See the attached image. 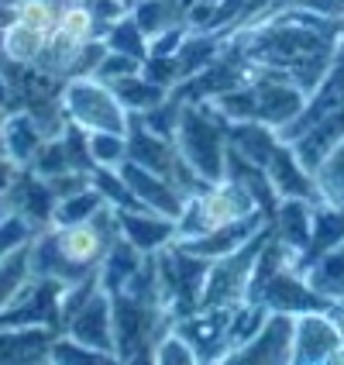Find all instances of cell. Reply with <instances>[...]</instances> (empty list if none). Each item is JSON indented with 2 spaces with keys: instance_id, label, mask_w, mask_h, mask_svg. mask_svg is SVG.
Listing matches in <instances>:
<instances>
[{
  "instance_id": "ab89813d",
  "label": "cell",
  "mask_w": 344,
  "mask_h": 365,
  "mask_svg": "<svg viewBox=\"0 0 344 365\" xmlns=\"http://www.w3.org/2000/svg\"><path fill=\"white\" fill-rule=\"evenodd\" d=\"M142 59H135V56H124V52H114V48H107V56L100 59L97 66V73L93 76H100L103 83H114V80H124V76H131V73H142Z\"/></svg>"
},
{
  "instance_id": "60d3db41",
  "label": "cell",
  "mask_w": 344,
  "mask_h": 365,
  "mask_svg": "<svg viewBox=\"0 0 344 365\" xmlns=\"http://www.w3.org/2000/svg\"><path fill=\"white\" fill-rule=\"evenodd\" d=\"M189 31H193V28H189L186 21H176L172 28H165L162 35H155V38L148 41V56H176Z\"/></svg>"
},
{
  "instance_id": "4fadbf2b",
  "label": "cell",
  "mask_w": 344,
  "mask_h": 365,
  "mask_svg": "<svg viewBox=\"0 0 344 365\" xmlns=\"http://www.w3.org/2000/svg\"><path fill=\"white\" fill-rule=\"evenodd\" d=\"M66 334H73V338H80L83 345L97 348L103 355H110L114 362H118V338H114V300H110V293L107 289H97L86 304L66 321L62 327Z\"/></svg>"
},
{
  "instance_id": "c3c4849f",
  "label": "cell",
  "mask_w": 344,
  "mask_h": 365,
  "mask_svg": "<svg viewBox=\"0 0 344 365\" xmlns=\"http://www.w3.org/2000/svg\"><path fill=\"white\" fill-rule=\"evenodd\" d=\"M286 4H293V0H286ZM286 4H283V7H286Z\"/></svg>"
},
{
  "instance_id": "f6af8a7d",
  "label": "cell",
  "mask_w": 344,
  "mask_h": 365,
  "mask_svg": "<svg viewBox=\"0 0 344 365\" xmlns=\"http://www.w3.org/2000/svg\"><path fill=\"white\" fill-rule=\"evenodd\" d=\"M18 4H21V0H0V7H7V11H14Z\"/></svg>"
},
{
  "instance_id": "d6986e66",
  "label": "cell",
  "mask_w": 344,
  "mask_h": 365,
  "mask_svg": "<svg viewBox=\"0 0 344 365\" xmlns=\"http://www.w3.org/2000/svg\"><path fill=\"white\" fill-rule=\"evenodd\" d=\"M341 138H344V103L341 107H334V110H327L320 121H313L306 131H300L289 145L296 148L300 163L313 173V169L334 152V145L341 142Z\"/></svg>"
},
{
  "instance_id": "836d02e7",
  "label": "cell",
  "mask_w": 344,
  "mask_h": 365,
  "mask_svg": "<svg viewBox=\"0 0 344 365\" xmlns=\"http://www.w3.org/2000/svg\"><path fill=\"white\" fill-rule=\"evenodd\" d=\"M35 235H38V227L28 221L24 214H18V210L7 203V197H0V259L11 255L21 245H28Z\"/></svg>"
},
{
  "instance_id": "4316f807",
  "label": "cell",
  "mask_w": 344,
  "mask_h": 365,
  "mask_svg": "<svg viewBox=\"0 0 344 365\" xmlns=\"http://www.w3.org/2000/svg\"><path fill=\"white\" fill-rule=\"evenodd\" d=\"M145 255L142 248H135V245L127 242V238H118V242L110 245V252H107V259L100 265V286L107 293H121L124 286L131 283V276L138 272L145 265Z\"/></svg>"
},
{
  "instance_id": "4dcf8cb0",
  "label": "cell",
  "mask_w": 344,
  "mask_h": 365,
  "mask_svg": "<svg viewBox=\"0 0 344 365\" xmlns=\"http://www.w3.org/2000/svg\"><path fill=\"white\" fill-rule=\"evenodd\" d=\"M31 279V242L0 259V310L18 297V289Z\"/></svg>"
},
{
  "instance_id": "ac0fdd59",
  "label": "cell",
  "mask_w": 344,
  "mask_h": 365,
  "mask_svg": "<svg viewBox=\"0 0 344 365\" xmlns=\"http://www.w3.org/2000/svg\"><path fill=\"white\" fill-rule=\"evenodd\" d=\"M118 224H121V235L135 248H142L145 255H155L162 252L165 245L176 242V217H165L159 210H118Z\"/></svg>"
},
{
  "instance_id": "83f0119b",
  "label": "cell",
  "mask_w": 344,
  "mask_h": 365,
  "mask_svg": "<svg viewBox=\"0 0 344 365\" xmlns=\"http://www.w3.org/2000/svg\"><path fill=\"white\" fill-rule=\"evenodd\" d=\"M110 86H114L118 101H121L131 114H145V110L159 107V103L172 93L169 86L155 83L152 76H145V73H131V76H124V80H114Z\"/></svg>"
},
{
  "instance_id": "603a6c76",
  "label": "cell",
  "mask_w": 344,
  "mask_h": 365,
  "mask_svg": "<svg viewBox=\"0 0 344 365\" xmlns=\"http://www.w3.org/2000/svg\"><path fill=\"white\" fill-rule=\"evenodd\" d=\"M279 142H283V135L262 121H231L227 124V145L259 165H269V159H272V152L279 148Z\"/></svg>"
},
{
  "instance_id": "277c9868",
  "label": "cell",
  "mask_w": 344,
  "mask_h": 365,
  "mask_svg": "<svg viewBox=\"0 0 344 365\" xmlns=\"http://www.w3.org/2000/svg\"><path fill=\"white\" fill-rule=\"evenodd\" d=\"M176 145L189 165L200 173L207 182L224 180V163H227V118L210 101L182 103L179 124H176Z\"/></svg>"
},
{
  "instance_id": "44dd1931",
  "label": "cell",
  "mask_w": 344,
  "mask_h": 365,
  "mask_svg": "<svg viewBox=\"0 0 344 365\" xmlns=\"http://www.w3.org/2000/svg\"><path fill=\"white\" fill-rule=\"evenodd\" d=\"M0 131H4V152H7V159L18 165H31L35 163V155H38V148L45 145V131L38 128V121L18 107V110H7L4 114V121H0Z\"/></svg>"
},
{
  "instance_id": "ffe728a7",
  "label": "cell",
  "mask_w": 344,
  "mask_h": 365,
  "mask_svg": "<svg viewBox=\"0 0 344 365\" xmlns=\"http://www.w3.org/2000/svg\"><path fill=\"white\" fill-rule=\"evenodd\" d=\"M56 327H0V362H48V348L56 341Z\"/></svg>"
},
{
  "instance_id": "ba28073f",
  "label": "cell",
  "mask_w": 344,
  "mask_h": 365,
  "mask_svg": "<svg viewBox=\"0 0 344 365\" xmlns=\"http://www.w3.org/2000/svg\"><path fill=\"white\" fill-rule=\"evenodd\" d=\"M269 231H272V224H265L262 231H259L248 245H241L238 252H231V255H224V259H214V262H210V269H207V283H203L200 307H234L238 300H244L248 279H251V269H255V259H259V252H262Z\"/></svg>"
},
{
  "instance_id": "7bdbcfd3",
  "label": "cell",
  "mask_w": 344,
  "mask_h": 365,
  "mask_svg": "<svg viewBox=\"0 0 344 365\" xmlns=\"http://www.w3.org/2000/svg\"><path fill=\"white\" fill-rule=\"evenodd\" d=\"M18 173H21V165L18 163H11L7 155H0V197L11 190V182L18 180Z\"/></svg>"
},
{
  "instance_id": "7c38bea8",
  "label": "cell",
  "mask_w": 344,
  "mask_h": 365,
  "mask_svg": "<svg viewBox=\"0 0 344 365\" xmlns=\"http://www.w3.org/2000/svg\"><path fill=\"white\" fill-rule=\"evenodd\" d=\"M293 334H296V314H279L269 310L265 324L255 331L251 341L234 348L227 362H272V365H293Z\"/></svg>"
},
{
  "instance_id": "9c48e42d",
  "label": "cell",
  "mask_w": 344,
  "mask_h": 365,
  "mask_svg": "<svg viewBox=\"0 0 344 365\" xmlns=\"http://www.w3.org/2000/svg\"><path fill=\"white\" fill-rule=\"evenodd\" d=\"M248 90H251L255 121L269 124L276 131H286L306 110V101H310V93L300 90L289 76L272 73V69H259V66H255V76L248 80Z\"/></svg>"
},
{
  "instance_id": "d6a6232c",
  "label": "cell",
  "mask_w": 344,
  "mask_h": 365,
  "mask_svg": "<svg viewBox=\"0 0 344 365\" xmlns=\"http://www.w3.org/2000/svg\"><path fill=\"white\" fill-rule=\"evenodd\" d=\"M103 41H107V48H114V52L135 56V59H142V62L148 59V35L138 28V21L131 18V11H127V14H121L114 24H107Z\"/></svg>"
},
{
  "instance_id": "9a60e30c",
  "label": "cell",
  "mask_w": 344,
  "mask_h": 365,
  "mask_svg": "<svg viewBox=\"0 0 344 365\" xmlns=\"http://www.w3.org/2000/svg\"><path fill=\"white\" fill-rule=\"evenodd\" d=\"M118 169H121V176L127 180V186L135 190V197H138L148 210H159L165 217H176V221H179V214L186 210V203H189V193H182L176 182H169L165 176L138 165L135 159H124Z\"/></svg>"
},
{
  "instance_id": "7402d4cb",
  "label": "cell",
  "mask_w": 344,
  "mask_h": 365,
  "mask_svg": "<svg viewBox=\"0 0 344 365\" xmlns=\"http://www.w3.org/2000/svg\"><path fill=\"white\" fill-rule=\"evenodd\" d=\"M45 45H48V35L35 24L21 21L18 14L0 28V56L18 66H38L45 56Z\"/></svg>"
},
{
  "instance_id": "8fae6325",
  "label": "cell",
  "mask_w": 344,
  "mask_h": 365,
  "mask_svg": "<svg viewBox=\"0 0 344 365\" xmlns=\"http://www.w3.org/2000/svg\"><path fill=\"white\" fill-rule=\"evenodd\" d=\"M344 348V338L330 310H303L296 314V334H293V365L334 362Z\"/></svg>"
},
{
  "instance_id": "52a82bcc",
  "label": "cell",
  "mask_w": 344,
  "mask_h": 365,
  "mask_svg": "<svg viewBox=\"0 0 344 365\" xmlns=\"http://www.w3.org/2000/svg\"><path fill=\"white\" fill-rule=\"evenodd\" d=\"M127 159H135L138 165L165 176L169 182H176L182 193H189V197L200 193L203 186H207V180L182 155L176 138H165V135L148 131L138 114H131V124H127Z\"/></svg>"
},
{
  "instance_id": "7dc6e473",
  "label": "cell",
  "mask_w": 344,
  "mask_h": 365,
  "mask_svg": "<svg viewBox=\"0 0 344 365\" xmlns=\"http://www.w3.org/2000/svg\"><path fill=\"white\" fill-rule=\"evenodd\" d=\"M4 114H7V110H0V121H4Z\"/></svg>"
},
{
  "instance_id": "d4e9b609",
  "label": "cell",
  "mask_w": 344,
  "mask_h": 365,
  "mask_svg": "<svg viewBox=\"0 0 344 365\" xmlns=\"http://www.w3.org/2000/svg\"><path fill=\"white\" fill-rule=\"evenodd\" d=\"M306 283L313 286L320 297H327L330 304L344 300V238L338 245H330L327 252H320L317 259H310L303 265Z\"/></svg>"
},
{
  "instance_id": "30bf717a",
  "label": "cell",
  "mask_w": 344,
  "mask_h": 365,
  "mask_svg": "<svg viewBox=\"0 0 344 365\" xmlns=\"http://www.w3.org/2000/svg\"><path fill=\"white\" fill-rule=\"evenodd\" d=\"M231 310L234 307H200L176 317V331L193 345L200 362H227L231 355Z\"/></svg>"
},
{
  "instance_id": "ee69618b",
  "label": "cell",
  "mask_w": 344,
  "mask_h": 365,
  "mask_svg": "<svg viewBox=\"0 0 344 365\" xmlns=\"http://www.w3.org/2000/svg\"><path fill=\"white\" fill-rule=\"evenodd\" d=\"M18 103H14V90H11V83H7V73H4V66H0V110H14Z\"/></svg>"
},
{
  "instance_id": "8992f818",
  "label": "cell",
  "mask_w": 344,
  "mask_h": 365,
  "mask_svg": "<svg viewBox=\"0 0 344 365\" xmlns=\"http://www.w3.org/2000/svg\"><path fill=\"white\" fill-rule=\"evenodd\" d=\"M62 107L66 118L80 124L83 131H121L127 135L131 110L118 101L114 86L100 76H73L62 86Z\"/></svg>"
},
{
  "instance_id": "3957f363",
  "label": "cell",
  "mask_w": 344,
  "mask_h": 365,
  "mask_svg": "<svg viewBox=\"0 0 344 365\" xmlns=\"http://www.w3.org/2000/svg\"><path fill=\"white\" fill-rule=\"evenodd\" d=\"M114 300V338H118V362H152V348L159 345L176 314L155 293H110Z\"/></svg>"
},
{
  "instance_id": "f35d334b",
  "label": "cell",
  "mask_w": 344,
  "mask_h": 365,
  "mask_svg": "<svg viewBox=\"0 0 344 365\" xmlns=\"http://www.w3.org/2000/svg\"><path fill=\"white\" fill-rule=\"evenodd\" d=\"M152 362H159V365H193V362H200V359H197L193 345L182 338L179 331L169 327L162 338H159V345L152 348Z\"/></svg>"
},
{
  "instance_id": "e0dca14e",
  "label": "cell",
  "mask_w": 344,
  "mask_h": 365,
  "mask_svg": "<svg viewBox=\"0 0 344 365\" xmlns=\"http://www.w3.org/2000/svg\"><path fill=\"white\" fill-rule=\"evenodd\" d=\"M265 224H269V214H262V210H255V214H248V217H241V221L234 224H224V227H217V231H207V235H200V238H186V242H179L186 252H193V255H200V259H224V255H231V252H238L241 245H248L259 231H262Z\"/></svg>"
},
{
  "instance_id": "e575fe53",
  "label": "cell",
  "mask_w": 344,
  "mask_h": 365,
  "mask_svg": "<svg viewBox=\"0 0 344 365\" xmlns=\"http://www.w3.org/2000/svg\"><path fill=\"white\" fill-rule=\"evenodd\" d=\"M100 207H107V200L100 197V190L90 182L86 190H80V193H73V197H62L59 203H56V217H52V224H76V221H86V217H93Z\"/></svg>"
},
{
  "instance_id": "f546056e",
  "label": "cell",
  "mask_w": 344,
  "mask_h": 365,
  "mask_svg": "<svg viewBox=\"0 0 344 365\" xmlns=\"http://www.w3.org/2000/svg\"><path fill=\"white\" fill-rule=\"evenodd\" d=\"M90 182L100 190V197L114 210H142L145 203L135 197V190L127 186V180L121 176V169H110V165H93L90 169Z\"/></svg>"
},
{
  "instance_id": "d590c367",
  "label": "cell",
  "mask_w": 344,
  "mask_h": 365,
  "mask_svg": "<svg viewBox=\"0 0 344 365\" xmlns=\"http://www.w3.org/2000/svg\"><path fill=\"white\" fill-rule=\"evenodd\" d=\"M269 317V307L259 304V300H238L234 310H231V351L241 348L244 341L255 338V331L265 324Z\"/></svg>"
},
{
  "instance_id": "5bb4252c",
  "label": "cell",
  "mask_w": 344,
  "mask_h": 365,
  "mask_svg": "<svg viewBox=\"0 0 344 365\" xmlns=\"http://www.w3.org/2000/svg\"><path fill=\"white\" fill-rule=\"evenodd\" d=\"M255 300L265 304L269 310H279V314H303V310H327V307H330L327 297H320L313 286L306 283L300 265H289L283 272H276V276L259 289Z\"/></svg>"
},
{
  "instance_id": "bcb514c9",
  "label": "cell",
  "mask_w": 344,
  "mask_h": 365,
  "mask_svg": "<svg viewBox=\"0 0 344 365\" xmlns=\"http://www.w3.org/2000/svg\"><path fill=\"white\" fill-rule=\"evenodd\" d=\"M189 4H197V0H182V7H189Z\"/></svg>"
},
{
  "instance_id": "2e32d148",
  "label": "cell",
  "mask_w": 344,
  "mask_h": 365,
  "mask_svg": "<svg viewBox=\"0 0 344 365\" xmlns=\"http://www.w3.org/2000/svg\"><path fill=\"white\" fill-rule=\"evenodd\" d=\"M269 180L276 186V193H279V200H310V203H324L320 200V190H317V180H313V173L300 163V155H296V148L289 142H279V148L272 152V159H269Z\"/></svg>"
},
{
  "instance_id": "f1b7e54d",
  "label": "cell",
  "mask_w": 344,
  "mask_h": 365,
  "mask_svg": "<svg viewBox=\"0 0 344 365\" xmlns=\"http://www.w3.org/2000/svg\"><path fill=\"white\" fill-rule=\"evenodd\" d=\"M131 18L138 21L148 41L182 21V0H131Z\"/></svg>"
},
{
  "instance_id": "cb8c5ba5",
  "label": "cell",
  "mask_w": 344,
  "mask_h": 365,
  "mask_svg": "<svg viewBox=\"0 0 344 365\" xmlns=\"http://www.w3.org/2000/svg\"><path fill=\"white\" fill-rule=\"evenodd\" d=\"M313 207L317 203L310 200H279L276 214H272V231L283 238L286 245H293L300 255L310 245V235H313Z\"/></svg>"
},
{
  "instance_id": "6da1fadb",
  "label": "cell",
  "mask_w": 344,
  "mask_h": 365,
  "mask_svg": "<svg viewBox=\"0 0 344 365\" xmlns=\"http://www.w3.org/2000/svg\"><path fill=\"white\" fill-rule=\"evenodd\" d=\"M341 38L344 21L313 14L300 4L276 7L272 14L255 21L251 28H241L231 35V41L241 48V56L248 62H255L259 69H272V73L289 76L310 97L330 73Z\"/></svg>"
},
{
  "instance_id": "1f68e13d",
  "label": "cell",
  "mask_w": 344,
  "mask_h": 365,
  "mask_svg": "<svg viewBox=\"0 0 344 365\" xmlns=\"http://www.w3.org/2000/svg\"><path fill=\"white\" fill-rule=\"evenodd\" d=\"M313 180H317V190H320V200L344 210V138L334 145V152L324 163L313 169Z\"/></svg>"
},
{
  "instance_id": "5b68a950",
  "label": "cell",
  "mask_w": 344,
  "mask_h": 365,
  "mask_svg": "<svg viewBox=\"0 0 344 365\" xmlns=\"http://www.w3.org/2000/svg\"><path fill=\"white\" fill-rule=\"evenodd\" d=\"M259 203L251 200V193L244 190L241 182L234 180H217V182H207L200 193H193L186 210L179 214L176 221V242H186V238H200L207 231H217L224 224H234L255 214ZM265 214V210H262Z\"/></svg>"
},
{
  "instance_id": "7a4b0ae2",
  "label": "cell",
  "mask_w": 344,
  "mask_h": 365,
  "mask_svg": "<svg viewBox=\"0 0 344 365\" xmlns=\"http://www.w3.org/2000/svg\"><path fill=\"white\" fill-rule=\"evenodd\" d=\"M118 238H121V224L110 203L86 221L48 224L31 238V272L62 286H73L100 272L103 259Z\"/></svg>"
},
{
  "instance_id": "8d00e7d4",
  "label": "cell",
  "mask_w": 344,
  "mask_h": 365,
  "mask_svg": "<svg viewBox=\"0 0 344 365\" xmlns=\"http://www.w3.org/2000/svg\"><path fill=\"white\" fill-rule=\"evenodd\" d=\"M48 362H114L110 355H103V351H97V348L83 345L80 338H73V334H66V331H59L56 334V341H52V348H48Z\"/></svg>"
},
{
  "instance_id": "484cf974",
  "label": "cell",
  "mask_w": 344,
  "mask_h": 365,
  "mask_svg": "<svg viewBox=\"0 0 344 365\" xmlns=\"http://www.w3.org/2000/svg\"><path fill=\"white\" fill-rule=\"evenodd\" d=\"M224 48H227V38H224L221 31H189L186 41H182V48L176 52V62H179V83L189 80V76H197V73L207 69L210 62H217ZM179 83H176V86H179Z\"/></svg>"
},
{
  "instance_id": "74e56055",
  "label": "cell",
  "mask_w": 344,
  "mask_h": 365,
  "mask_svg": "<svg viewBox=\"0 0 344 365\" xmlns=\"http://www.w3.org/2000/svg\"><path fill=\"white\" fill-rule=\"evenodd\" d=\"M90 155H93V165H118L127 159V135L121 131H90Z\"/></svg>"
},
{
  "instance_id": "b9f144b4",
  "label": "cell",
  "mask_w": 344,
  "mask_h": 365,
  "mask_svg": "<svg viewBox=\"0 0 344 365\" xmlns=\"http://www.w3.org/2000/svg\"><path fill=\"white\" fill-rule=\"evenodd\" d=\"M293 4H300V7L313 11V14H324V18L344 21V0H293Z\"/></svg>"
}]
</instances>
